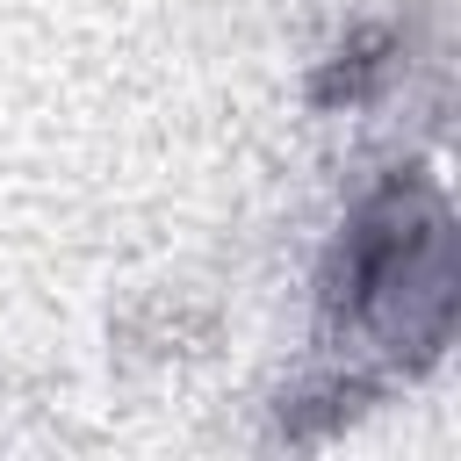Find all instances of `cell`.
Segmentation results:
<instances>
[{
	"label": "cell",
	"instance_id": "obj_1",
	"mask_svg": "<svg viewBox=\"0 0 461 461\" xmlns=\"http://www.w3.org/2000/svg\"><path fill=\"white\" fill-rule=\"evenodd\" d=\"M461 310L454 209L432 166H396L353 194L317 267V367L281 396V432L317 439L389 382L425 375Z\"/></svg>",
	"mask_w": 461,
	"mask_h": 461
}]
</instances>
